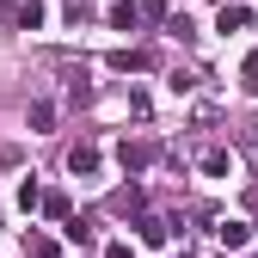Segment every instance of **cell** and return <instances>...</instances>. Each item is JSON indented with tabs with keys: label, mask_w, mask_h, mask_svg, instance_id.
<instances>
[{
	"label": "cell",
	"mask_w": 258,
	"mask_h": 258,
	"mask_svg": "<svg viewBox=\"0 0 258 258\" xmlns=\"http://www.w3.org/2000/svg\"><path fill=\"white\" fill-rule=\"evenodd\" d=\"M178 258H197V252H178Z\"/></svg>",
	"instance_id": "d6986e66"
},
{
	"label": "cell",
	"mask_w": 258,
	"mask_h": 258,
	"mask_svg": "<svg viewBox=\"0 0 258 258\" xmlns=\"http://www.w3.org/2000/svg\"><path fill=\"white\" fill-rule=\"evenodd\" d=\"M111 68H117V74H148V68H154V49H117Z\"/></svg>",
	"instance_id": "3957f363"
},
{
	"label": "cell",
	"mask_w": 258,
	"mask_h": 258,
	"mask_svg": "<svg viewBox=\"0 0 258 258\" xmlns=\"http://www.w3.org/2000/svg\"><path fill=\"white\" fill-rule=\"evenodd\" d=\"M240 92H252V99H258V49L240 61Z\"/></svg>",
	"instance_id": "7c38bea8"
},
{
	"label": "cell",
	"mask_w": 258,
	"mask_h": 258,
	"mask_svg": "<svg viewBox=\"0 0 258 258\" xmlns=\"http://www.w3.org/2000/svg\"><path fill=\"white\" fill-rule=\"evenodd\" d=\"M252 25V7H246V0H221V13H215V31H221V37H234V31H246Z\"/></svg>",
	"instance_id": "7a4b0ae2"
},
{
	"label": "cell",
	"mask_w": 258,
	"mask_h": 258,
	"mask_svg": "<svg viewBox=\"0 0 258 258\" xmlns=\"http://www.w3.org/2000/svg\"><path fill=\"white\" fill-rule=\"evenodd\" d=\"M37 203H43V190H37V178H25V184H19V209H37Z\"/></svg>",
	"instance_id": "2e32d148"
},
{
	"label": "cell",
	"mask_w": 258,
	"mask_h": 258,
	"mask_svg": "<svg viewBox=\"0 0 258 258\" xmlns=\"http://www.w3.org/2000/svg\"><path fill=\"white\" fill-rule=\"evenodd\" d=\"M61 234H68L74 246H86V240H92V221H74V215H68V228H61Z\"/></svg>",
	"instance_id": "e0dca14e"
},
{
	"label": "cell",
	"mask_w": 258,
	"mask_h": 258,
	"mask_svg": "<svg viewBox=\"0 0 258 258\" xmlns=\"http://www.w3.org/2000/svg\"><path fill=\"white\" fill-rule=\"evenodd\" d=\"M99 160H105L99 148H92V142H80V148L68 154V172H74V178H92V172H99Z\"/></svg>",
	"instance_id": "5b68a950"
},
{
	"label": "cell",
	"mask_w": 258,
	"mask_h": 258,
	"mask_svg": "<svg viewBox=\"0 0 258 258\" xmlns=\"http://www.w3.org/2000/svg\"><path fill=\"white\" fill-rule=\"evenodd\" d=\"M136 25H142L136 0H117V7H111V31H136Z\"/></svg>",
	"instance_id": "9c48e42d"
},
{
	"label": "cell",
	"mask_w": 258,
	"mask_h": 258,
	"mask_svg": "<svg viewBox=\"0 0 258 258\" xmlns=\"http://www.w3.org/2000/svg\"><path fill=\"white\" fill-rule=\"evenodd\" d=\"M166 31H172L178 43H190V37H197V25H190V13H166Z\"/></svg>",
	"instance_id": "8fae6325"
},
{
	"label": "cell",
	"mask_w": 258,
	"mask_h": 258,
	"mask_svg": "<svg viewBox=\"0 0 258 258\" xmlns=\"http://www.w3.org/2000/svg\"><path fill=\"white\" fill-rule=\"evenodd\" d=\"M49 123H55V105H49V99H37V105H31V129H37V136H43Z\"/></svg>",
	"instance_id": "4fadbf2b"
},
{
	"label": "cell",
	"mask_w": 258,
	"mask_h": 258,
	"mask_svg": "<svg viewBox=\"0 0 258 258\" xmlns=\"http://www.w3.org/2000/svg\"><path fill=\"white\" fill-rule=\"evenodd\" d=\"M136 13H142V25H160L166 19V0H136Z\"/></svg>",
	"instance_id": "5bb4252c"
},
{
	"label": "cell",
	"mask_w": 258,
	"mask_h": 258,
	"mask_svg": "<svg viewBox=\"0 0 258 258\" xmlns=\"http://www.w3.org/2000/svg\"><path fill=\"white\" fill-rule=\"evenodd\" d=\"M25 252H31V258H55V240H49V234H31Z\"/></svg>",
	"instance_id": "9a60e30c"
},
{
	"label": "cell",
	"mask_w": 258,
	"mask_h": 258,
	"mask_svg": "<svg viewBox=\"0 0 258 258\" xmlns=\"http://www.w3.org/2000/svg\"><path fill=\"white\" fill-rule=\"evenodd\" d=\"M197 166H203L209 178H228V172H234V154H228V148H203V160H197Z\"/></svg>",
	"instance_id": "52a82bcc"
},
{
	"label": "cell",
	"mask_w": 258,
	"mask_h": 258,
	"mask_svg": "<svg viewBox=\"0 0 258 258\" xmlns=\"http://www.w3.org/2000/svg\"><path fill=\"white\" fill-rule=\"evenodd\" d=\"M136 234H142L148 246H166V234H172V221H160V215H142V221H136Z\"/></svg>",
	"instance_id": "ba28073f"
},
{
	"label": "cell",
	"mask_w": 258,
	"mask_h": 258,
	"mask_svg": "<svg viewBox=\"0 0 258 258\" xmlns=\"http://www.w3.org/2000/svg\"><path fill=\"white\" fill-rule=\"evenodd\" d=\"M43 19H49L43 0H25V7H13V25H19V31H43Z\"/></svg>",
	"instance_id": "8992f818"
},
{
	"label": "cell",
	"mask_w": 258,
	"mask_h": 258,
	"mask_svg": "<svg viewBox=\"0 0 258 258\" xmlns=\"http://www.w3.org/2000/svg\"><path fill=\"white\" fill-rule=\"evenodd\" d=\"M215 240H221V252H240V246H252V228L246 221H215Z\"/></svg>",
	"instance_id": "277c9868"
},
{
	"label": "cell",
	"mask_w": 258,
	"mask_h": 258,
	"mask_svg": "<svg viewBox=\"0 0 258 258\" xmlns=\"http://www.w3.org/2000/svg\"><path fill=\"white\" fill-rule=\"evenodd\" d=\"M117 160H123V172H148L154 160H160V142L136 136V142H123V148H117Z\"/></svg>",
	"instance_id": "6da1fadb"
},
{
	"label": "cell",
	"mask_w": 258,
	"mask_h": 258,
	"mask_svg": "<svg viewBox=\"0 0 258 258\" xmlns=\"http://www.w3.org/2000/svg\"><path fill=\"white\" fill-rule=\"evenodd\" d=\"M37 209H43L49 221H68V190H49V197H43Z\"/></svg>",
	"instance_id": "30bf717a"
},
{
	"label": "cell",
	"mask_w": 258,
	"mask_h": 258,
	"mask_svg": "<svg viewBox=\"0 0 258 258\" xmlns=\"http://www.w3.org/2000/svg\"><path fill=\"white\" fill-rule=\"evenodd\" d=\"M105 258H136V246H129V240H111V246H105Z\"/></svg>",
	"instance_id": "ac0fdd59"
},
{
	"label": "cell",
	"mask_w": 258,
	"mask_h": 258,
	"mask_svg": "<svg viewBox=\"0 0 258 258\" xmlns=\"http://www.w3.org/2000/svg\"><path fill=\"white\" fill-rule=\"evenodd\" d=\"M0 7H7V0H0Z\"/></svg>",
	"instance_id": "ffe728a7"
}]
</instances>
